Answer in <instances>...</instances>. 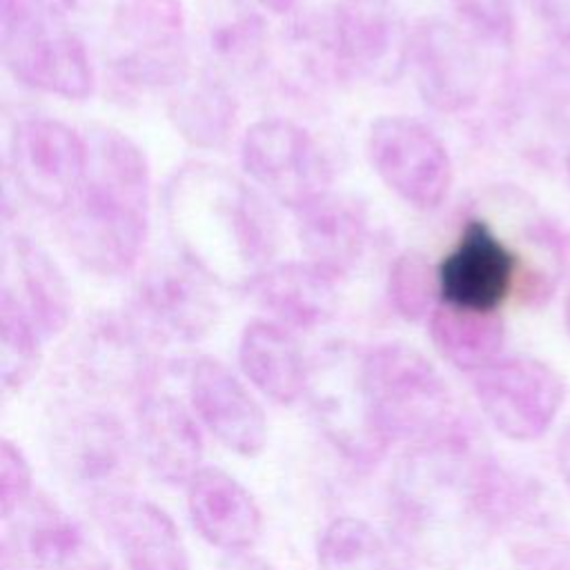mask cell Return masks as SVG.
<instances>
[{"mask_svg": "<svg viewBox=\"0 0 570 570\" xmlns=\"http://www.w3.org/2000/svg\"><path fill=\"white\" fill-rule=\"evenodd\" d=\"M165 216L180 256L209 281L247 289L274 265L278 225L263 196L212 163H187L169 178Z\"/></svg>", "mask_w": 570, "mask_h": 570, "instance_id": "obj_1", "label": "cell"}, {"mask_svg": "<svg viewBox=\"0 0 570 570\" xmlns=\"http://www.w3.org/2000/svg\"><path fill=\"white\" fill-rule=\"evenodd\" d=\"M485 461L474 430L407 448L387 488L392 528L407 554L441 568L456 566L481 534L492 532L481 501Z\"/></svg>", "mask_w": 570, "mask_h": 570, "instance_id": "obj_2", "label": "cell"}, {"mask_svg": "<svg viewBox=\"0 0 570 570\" xmlns=\"http://www.w3.org/2000/svg\"><path fill=\"white\" fill-rule=\"evenodd\" d=\"M87 138V169L62 227L76 261L98 276L131 272L149 234L151 174L142 149L120 129L96 125Z\"/></svg>", "mask_w": 570, "mask_h": 570, "instance_id": "obj_3", "label": "cell"}, {"mask_svg": "<svg viewBox=\"0 0 570 570\" xmlns=\"http://www.w3.org/2000/svg\"><path fill=\"white\" fill-rule=\"evenodd\" d=\"M358 379L370 419L387 445H428L474 430L434 363L407 343L372 347L358 361Z\"/></svg>", "mask_w": 570, "mask_h": 570, "instance_id": "obj_4", "label": "cell"}, {"mask_svg": "<svg viewBox=\"0 0 570 570\" xmlns=\"http://www.w3.org/2000/svg\"><path fill=\"white\" fill-rule=\"evenodd\" d=\"M0 49L9 73L29 89L65 100H87L94 91L85 42L38 0H2Z\"/></svg>", "mask_w": 570, "mask_h": 570, "instance_id": "obj_5", "label": "cell"}, {"mask_svg": "<svg viewBox=\"0 0 570 570\" xmlns=\"http://www.w3.org/2000/svg\"><path fill=\"white\" fill-rule=\"evenodd\" d=\"M111 73L131 89H174L189 71L183 0H114Z\"/></svg>", "mask_w": 570, "mask_h": 570, "instance_id": "obj_6", "label": "cell"}, {"mask_svg": "<svg viewBox=\"0 0 570 570\" xmlns=\"http://www.w3.org/2000/svg\"><path fill=\"white\" fill-rule=\"evenodd\" d=\"M525 263L521 254L481 216H468L436 263V305L501 314L521 289Z\"/></svg>", "mask_w": 570, "mask_h": 570, "instance_id": "obj_7", "label": "cell"}, {"mask_svg": "<svg viewBox=\"0 0 570 570\" xmlns=\"http://www.w3.org/2000/svg\"><path fill=\"white\" fill-rule=\"evenodd\" d=\"M367 158L381 183L414 209H436L450 194V151L439 134L414 116L376 118L367 134Z\"/></svg>", "mask_w": 570, "mask_h": 570, "instance_id": "obj_8", "label": "cell"}, {"mask_svg": "<svg viewBox=\"0 0 570 570\" xmlns=\"http://www.w3.org/2000/svg\"><path fill=\"white\" fill-rule=\"evenodd\" d=\"M240 165L254 185L296 212L332 191V163L316 138L287 118H261L240 140Z\"/></svg>", "mask_w": 570, "mask_h": 570, "instance_id": "obj_9", "label": "cell"}, {"mask_svg": "<svg viewBox=\"0 0 570 570\" xmlns=\"http://www.w3.org/2000/svg\"><path fill=\"white\" fill-rule=\"evenodd\" d=\"M474 399L490 425L510 441L541 439L566 399L563 379L546 361L512 354L472 374Z\"/></svg>", "mask_w": 570, "mask_h": 570, "instance_id": "obj_10", "label": "cell"}, {"mask_svg": "<svg viewBox=\"0 0 570 570\" xmlns=\"http://www.w3.org/2000/svg\"><path fill=\"white\" fill-rule=\"evenodd\" d=\"M9 169L36 205L62 214L87 169V138L51 116L20 118L9 134Z\"/></svg>", "mask_w": 570, "mask_h": 570, "instance_id": "obj_11", "label": "cell"}, {"mask_svg": "<svg viewBox=\"0 0 570 570\" xmlns=\"http://www.w3.org/2000/svg\"><path fill=\"white\" fill-rule=\"evenodd\" d=\"M136 441L116 414L102 407H71L51 428V454L62 476L91 499L127 490Z\"/></svg>", "mask_w": 570, "mask_h": 570, "instance_id": "obj_12", "label": "cell"}, {"mask_svg": "<svg viewBox=\"0 0 570 570\" xmlns=\"http://www.w3.org/2000/svg\"><path fill=\"white\" fill-rule=\"evenodd\" d=\"M407 69L421 100L439 114L472 109L485 85L479 45L454 22L421 18L410 27Z\"/></svg>", "mask_w": 570, "mask_h": 570, "instance_id": "obj_13", "label": "cell"}, {"mask_svg": "<svg viewBox=\"0 0 570 570\" xmlns=\"http://www.w3.org/2000/svg\"><path fill=\"white\" fill-rule=\"evenodd\" d=\"M134 318L149 336L178 343L205 338L218 323L214 281L185 258L149 265L134 287Z\"/></svg>", "mask_w": 570, "mask_h": 570, "instance_id": "obj_14", "label": "cell"}, {"mask_svg": "<svg viewBox=\"0 0 570 570\" xmlns=\"http://www.w3.org/2000/svg\"><path fill=\"white\" fill-rule=\"evenodd\" d=\"M189 405L198 423L229 452L258 456L267 445V419L249 387L218 358L198 356L187 367Z\"/></svg>", "mask_w": 570, "mask_h": 570, "instance_id": "obj_15", "label": "cell"}, {"mask_svg": "<svg viewBox=\"0 0 570 570\" xmlns=\"http://www.w3.org/2000/svg\"><path fill=\"white\" fill-rule=\"evenodd\" d=\"M4 525L2 559L20 570H105L80 521L49 497H31Z\"/></svg>", "mask_w": 570, "mask_h": 570, "instance_id": "obj_16", "label": "cell"}, {"mask_svg": "<svg viewBox=\"0 0 570 570\" xmlns=\"http://www.w3.org/2000/svg\"><path fill=\"white\" fill-rule=\"evenodd\" d=\"M94 514L127 570H189V550L174 519L129 490L94 499Z\"/></svg>", "mask_w": 570, "mask_h": 570, "instance_id": "obj_17", "label": "cell"}, {"mask_svg": "<svg viewBox=\"0 0 570 570\" xmlns=\"http://www.w3.org/2000/svg\"><path fill=\"white\" fill-rule=\"evenodd\" d=\"M134 441L145 465L169 485H187L203 468V432L194 410L167 392L147 390L136 401Z\"/></svg>", "mask_w": 570, "mask_h": 570, "instance_id": "obj_18", "label": "cell"}, {"mask_svg": "<svg viewBox=\"0 0 570 570\" xmlns=\"http://www.w3.org/2000/svg\"><path fill=\"white\" fill-rule=\"evenodd\" d=\"M187 514L203 541L227 554L249 552L263 532L254 494L227 470L203 465L185 485Z\"/></svg>", "mask_w": 570, "mask_h": 570, "instance_id": "obj_19", "label": "cell"}, {"mask_svg": "<svg viewBox=\"0 0 570 570\" xmlns=\"http://www.w3.org/2000/svg\"><path fill=\"white\" fill-rule=\"evenodd\" d=\"M147 336L136 318L105 316L96 321L78 345L80 376L105 392L145 394L156 374Z\"/></svg>", "mask_w": 570, "mask_h": 570, "instance_id": "obj_20", "label": "cell"}, {"mask_svg": "<svg viewBox=\"0 0 570 570\" xmlns=\"http://www.w3.org/2000/svg\"><path fill=\"white\" fill-rule=\"evenodd\" d=\"M245 292L272 321L292 332L325 325L338 303V281L305 258L269 265Z\"/></svg>", "mask_w": 570, "mask_h": 570, "instance_id": "obj_21", "label": "cell"}, {"mask_svg": "<svg viewBox=\"0 0 570 570\" xmlns=\"http://www.w3.org/2000/svg\"><path fill=\"white\" fill-rule=\"evenodd\" d=\"M292 214L305 261L336 281L356 267L367 243V218L356 200L327 191Z\"/></svg>", "mask_w": 570, "mask_h": 570, "instance_id": "obj_22", "label": "cell"}, {"mask_svg": "<svg viewBox=\"0 0 570 570\" xmlns=\"http://www.w3.org/2000/svg\"><path fill=\"white\" fill-rule=\"evenodd\" d=\"M243 376L276 405H294L307 396L312 367L292 330L272 321H249L238 338Z\"/></svg>", "mask_w": 570, "mask_h": 570, "instance_id": "obj_23", "label": "cell"}, {"mask_svg": "<svg viewBox=\"0 0 570 570\" xmlns=\"http://www.w3.org/2000/svg\"><path fill=\"white\" fill-rule=\"evenodd\" d=\"M4 274L16 283L2 281L31 314L45 338L60 334L73 312L69 281L51 254L24 234L4 240Z\"/></svg>", "mask_w": 570, "mask_h": 570, "instance_id": "obj_24", "label": "cell"}, {"mask_svg": "<svg viewBox=\"0 0 570 570\" xmlns=\"http://www.w3.org/2000/svg\"><path fill=\"white\" fill-rule=\"evenodd\" d=\"M307 396L312 399L323 434L347 461L354 465H372L385 454L387 443L370 419L358 365L352 374H341L338 379L334 374L323 376L321 381L312 376Z\"/></svg>", "mask_w": 570, "mask_h": 570, "instance_id": "obj_25", "label": "cell"}, {"mask_svg": "<svg viewBox=\"0 0 570 570\" xmlns=\"http://www.w3.org/2000/svg\"><path fill=\"white\" fill-rule=\"evenodd\" d=\"M238 105L229 85L212 69L187 71L169 89L167 116L178 136L198 149H220L236 127Z\"/></svg>", "mask_w": 570, "mask_h": 570, "instance_id": "obj_26", "label": "cell"}, {"mask_svg": "<svg viewBox=\"0 0 570 570\" xmlns=\"http://www.w3.org/2000/svg\"><path fill=\"white\" fill-rule=\"evenodd\" d=\"M436 352L456 370L476 374L497 358L505 345L503 314L461 312L436 305L428 318Z\"/></svg>", "mask_w": 570, "mask_h": 570, "instance_id": "obj_27", "label": "cell"}, {"mask_svg": "<svg viewBox=\"0 0 570 570\" xmlns=\"http://www.w3.org/2000/svg\"><path fill=\"white\" fill-rule=\"evenodd\" d=\"M318 570H412L407 550L361 517L332 519L316 543Z\"/></svg>", "mask_w": 570, "mask_h": 570, "instance_id": "obj_28", "label": "cell"}, {"mask_svg": "<svg viewBox=\"0 0 570 570\" xmlns=\"http://www.w3.org/2000/svg\"><path fill=\"white\" fill-rule=\"evenodd\" d=\"M205 45L218 65L232 71H254L265 56L267 29L243 0H218L205 18Z\"/></svg>", "mask_w": 570, "mask_h": 570, "instance_id": "obj_29", "label": "cell"}, {"mask_svg": "<svg viewBox=\"0 0 570 570\" xmlns=\"http://www.w3.org/2000/svg\"><path fill=\"white\" fill-rule=\"evenodd\" d=\"M42 332L20 298L2 285L0 289V381L4 394L20 392L38 372L42 361Z\"/></svg>", "mask_w": 570, "mask_h": 570, "instance_id": "obj_30", "label": "cell"}, {"mask_svg": "<svg viewBox=\"0 0 570 570\" xmlns=\"http://www.w3.org/2000/svg\"><path fill=\"white\" fill-rule=\"evenodd\" d=\"M387 301L407 323L430 318L436 307V265L416 249L401 252L387 272Z\"/></svg>", "mask_w": 570, "mask_h": 570, "instance_id": "obj_31", "label": "cell"}, {"mask_svg": "<svg viewBox=\"0 0 570 570\" xmlns=\"http://www.w3.org/2000/svg\"><path fill=\"white\" fill-rule=\"evenodd\" d=\"M456 24L485 47L505 49L514 42L517 18L510 0H452Z\"/></svg>", "mask_w": 570, "mask_h": 570, "instance_id": "obj_32", "label": "cell"}, {"mask_svg": "<svg viewBox=\"0 0 570 570\" xmlns=\"http://www.w3.org/2000/svg\"><path fill=\"white\" fill-rule=\"evenodd\" d=\"M33 497V474L27 454L11 439L0 445V503L2 521H9Z\"/></svg>", "mask_w": 570, "mask_h": 570, "instance_id": "obj_33", "label": "cell"}, {"mask_svg": "<svg viewBox=\"0 0 570 570\" xmlns=\"http://www.w3.org/2000/svg\"><path fill=\"white\" fill-rule=\"evenodd\" d=\"M45 9H49L53 16H58L60 20L69 22L76 18L87 16L89 11L96 9L98 0H38Z\"/></svg>", "mask_w": 570, "mask_h": 570, "instance_id": "obj_34", "label": "cell"}, {"mask_svg": "<svg viewBox=\"0 0 570 570\" xmlns=\"http://www.w3.org/2000/svg\"><path fill=\"white\" fill-rule=\"evenodd\" d=\"M525 2L539 18L552 24L570 22V0H525Z\"/></svg>", "mask_w": 570, "mask_h": 570, "instance_id": "obj_35", "label": "cell"}, {"mask_svg": "<svg viewBox=\"0 0 570 570\" xmlns=\"http://www.w3.org/2000/svg\"><path fill=\"white\" fill-rule=\"evenodd\" d=\"M220 570H276V568L263 557H256L252 552H240V554H227V559L220 563Z\"/></svg>", "mask_w": 570, "mask_h": 570, "instance_id": "obj_36", "label": "cell"}, {"mask_svg": "<svg viewBox=\"0 0 570 570\" xmlns=\"http://www.w3.org/2000/svg\"><path fill=\"white\" fill-rule=\"evenodd\" d=\"M557 465H559V472L570 490V425L561 432V436L557 441Z\"/></svg>", "mask_w": 570, "mask_h": 570, "instance_id": "obj_37", "label": "cell"}, {"mask_svg": "<svg viewBox=\"0 0 570 570\" xmlns=\"http://www.w3.org/2000/svg\"><path fill=\"white\" fill-rule=\"evenodd\" d=\"M254 2H256L258 7L272 11V13H278V16L289 13V11L298 4V0H254Z\"/></svg>", "mask_w": 570, "mask_h": 570, "instance_id": "obj_38", "label": "cell"}, {"mask_svg": "<svg viewBox=\"0 0 570 570\" xmlns=\"http://www.w3.org/2000/svg\"><path fill=\"white\" fill-rule=\"evenodd\" d=\"M563 321H566V330L570 334V283L566 289V298H563Z\"/></svg>", "mask_w": 570, "mask_h": 570, "instance_id": "obj_39", "label": "cell"}, {"mask_svg": "<svg viewBox=\"0 0 570 570\" xmlns=\"http://www.w3.org/2000/svg\"><path fill=\"white\" fill-rule=\"evenodd\" d=\"M2 570H18L11 561H7V559H2Z\"/></svg>", "mask_w": 570, "mask_h": 570, "instance_id": "obj_40", "label": "cell"}, {"mask_svg": "<svg viewBox=\"0 0 570 570\" xmlns=\"http://www.w3.org/2000/svg\"><path fill=\"white\" fill-rule=\"evenodd\" d=\"M566 174H568V183H570V149L566 154Z\"/></svg>", "mask_w": 570, "mask_h": 570, "instance_id": "obj_41", "label": "cell"}, {"mask_svg": "<svg viewBox=\"0 0 570 570\" xmlns=\"http://www.w3.org/2000/svg\"><path fill=\"white\" fill-rule=\"evenodd\" d=\"M568 65H570V31H568Z\"/></svg>", "mask_w": 570, "mask_h": 570, "instance_id": "obj_42", "label": "cell"}]
</instances>
